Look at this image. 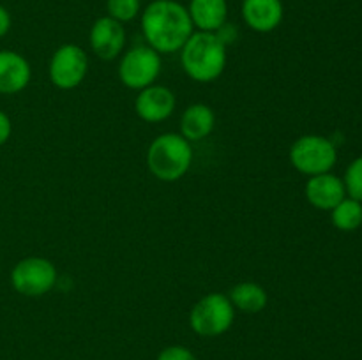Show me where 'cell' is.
Segmentation results:
<instances>
[{"label": "cell", "mask_w": 362, "mask_h": 360, "mask_svg": "<svg viewBox=\"0 0 362 360\" xmlns=\"http://www.w3.org/2000/svg\"><path fill=\"white\" fill-rule=\"evenodd\" d=\"M145 42L159 55L180 52L194 32L187 7L177 0H152L140 13Z\"/></svg>", "instance_id": "6da1fadb"}, {"label": "cell", "mask_w": 362, "mask_h": 360, "mask_svg": "<svg viewBox=\"0 0 362 360\" xmlns=\"http://www.w3.org/2000/svg\"><path fill=\"white\" fill-rule=\"evenodd\" d=\"M180 64L193 81L211 83L225 71L226 44L216 32H193L180 48Z\"/></svg>", "instance_id": "7a4b0ae2"}, {"label": "cell", "mask_w": 362, "mask_h": 360, "mask_svg": "<svg viewBox=\"0 0 362 360\" xmlns=\"http://www.w3.org/2000/svg\"><path fill=\"white\" fill-rule=\"evenodd\" d=\"M193 164V147L179 133L159 134L147 150V168L163 182H177Z\"/></svg>", "instance_id": "3957f363"}, {"label": "cell", "mask_w": 362, "mask_h": 360, "mask_svg": "<svg viewBox=\"0 0 362 360\" xmlns=\"http://www.w3.org/2000/svg\"><path fill=\"white\" fill-rule=\"evenodd\" d=\"M338 161L336 145L320 134H304L290 148V162L299 173L308 176L329 173Z\"/></svg>", "instance_id": "277c9868"}, {"label": "cell", "mask_w": 362, "mask_h": 360, "mask_svg": "<svg viewBox=\"0 0 362 360\" xmlns=\"http://www.w3.org/2000/svg\"><path fill=\"white\" fill-rule=\"evenodd\" d=\"M235 320V307L223 293H209L202 296L189 313V327L202 337L223 335Z\"/></svg>", "instance_id": "5b68a950"}, {"label": "cell", "mask_w": 362, "mask_h": 360, "mask_svg": "<svg viewBox=\"0 0 362 360\" xmlns=\"http://www.w3.org/2000/svg\"><path fill=\"white\" fill-rule=\"evenodd\" d=\"M161 55L151 46H134L127 49L119 64V80L131 90H144L154 85L161 74Z\"/></svg>", "instance_id": "8992f818"}, {"label": "cell", "mask_w": 362, "mask_h": 360, "mask_svg": "<svg viewBox=\"0 0 362 360\" xmlns=\"http://www.w3.org/2000/svg\"><path fill=\"white\" fill-rule=\"evenodd\" d=\"M55 265L41 256H28L11 270V286L23 296H42L57 284Z\"/></svg>", "instance_id": "52a82bcc"}, {"label": "cell", "mask_w": 362, "mask_h": 360, "mask_svg": "<svg viewBox=\"0 0 362 360\" xmlns=\"http://www.w3.org/2000/svg\"><path fill=\"white\" fill-rule=\"evenodd\" d=\"M87 73L88 56L78 44H62L49 60V81L60 90H73L80 87Z\"/></svg>", "instance_id": "ba28073f"}, {"label": "cell", "mask_w": 362, "mask_h": 360, "mask_svg": "<svg viewBox=\"0 0 362 360\" xmlns=\"http://www.w3.org/2000/svg\"><path fill=\"white\" fill-rule=\"evenodd\" d=\"M88 42L95 55L101 60H113L124 52L126 46V28L120 21L108 14L98 18L88 32Z\"/></svg>", "instance_id": "9c48e42d"}, {"label": "cell", "mask_w": 362, "mask_h": 360, "mask_svg": "<svg viewBox=\"0 0 362 360\" xmlns=\"http://www.w3.org/2000/svg\"><path fill=\"white\" fill-rule=\"evenodd\" d=\"M175 94L165 85H151L138 92L134 109L144 122L158 124L170 119L175 112Z\"/></svg>", "instance_id": "30bf717a"}, {"label": "cell", "mask_w": 362, "mask_h": 360, "mask_svg": "<svg viewBox=\"0 0 362 360\" xmlns=\"http://www.w3.org/2000/svg\"><path fill=\"white\" fill-rule=\"evenodd\" d=\"M240 14L251 30L269 34L281 25L285 7L281 0H243Z\"/></svg>", "instance_id": "8fae6325"}, {"label": "cell", "mask_w": 362, "mask_h": 360, "mask_svg": "<svg viewBox=\"0 0 362 360\" xmlns=\"http://www.w3.org/2000/svg\"><path fill=\"white\" fill-rule=\"evenodd\" d=\"M32 67L21 53L0 49V94L13 95L30 83Z\"/></svg>", "instance_id": "7c38bea8"}, {"label": "cell", "mask_w": 362, "mask_h": 360, "mask_svg": "<svg viewBox=\"0 0 362 360\" xmlns=\"http://www.w3.org/2000/svg\"><path fill=\"white\" fill-rule=\"evenodd\" d=\"M346 196L345 184L334 173H322V175L310 176L306 184V198L310 205L318 210L331 212L343 198Z\"/></svg>", "instance_id": "4fadbf2b"}, {"label": "cell", "mask_w": 362, "mask_h": 360, "mask_svg": "<svg viewBox=\"0 0 362 360\" xmlns=\"http://www.w3.org/2000/svg\"><path fill=\"white\" fill-rule=\"evenodd\" d=\"M186 7L191 23L200 32H218L228 20L226 0H189Z\"/></svg>", "instance_id": "5bb4252c"}, {"label": "cell", "mask_w": 362, "mask_h": 360, "mask_svg": "<svg viewBox=\"0 0 362 360\" xmlns=\"http://www.w3.org/2000/svg\"><path fill=\"white\" fill-rule=\"evenodd\" d=\"M216 115L214 109L207 104H191L184 109L180 116V134L187 141H202L214 131Z\"/></svg>", "instance_id": "9a60e30c"}, {"label": "cell", "mask_w": 362, "mask_h": 360, "mask_svg": "<svg viewBox=\"0 0 362 360\" xmlns=\"http://www.w3.org/2000/svg\"><path fill=\"white\" fill-rule=\"evenodd\" d=\"M230 302L235 309L243 311V313H260L265 309L269 302V296L265 288H262L257 282H239L237 286H233L232 292L228 295Z\"/></svg>", "instance_id": "2e32d148"}, {"label": "cell", "mask_w": 362, "mask_h": 360, "mask_svg": "<svg viewBox=\"0 0 362 360\" xmlns=\"http://www.w3.org/2000/svg\"><path fill=\"white\" fill-rule=\"evenodd\" d=\"M331 219L339 232H356L362 226V201L345 196L331 210Z\"/></svg>", "instance_id": "e0dca14e"}, {"label": "cell", "mask_w": 362, "mask_h": 360, "mask_svg": "<svg viewBox=\"0 0 362 360\" xmlns=\"http://www.w3.org/2000/svg\"><path fill=\"white\" fill-rule=\"evenodd\" d=\"M108 16L120 23H129L141 13V0H106Z\"/></svg>", "instance_id": "ac0fdd59"}, {"label": "cell", "mask_w": 362, "mask_h": 360, "mask_svg": "<svg viewBox=\"0 0 362 360\" xmlns=\"http://www.w3.org/2000/svg\"><path fill=\"white\" fill-rule=\"evenodd\" d=\"M343 184H345L346 196L362 201V155L350 162L343 176Z\"/></svg>", "instance_id": "d6986e66"}, {"label": "cell", "mask_w": 362, "mask_h": 360, "mask_svg": "<svg viewBox=\"0 0 362 360\" xmlns=\"http://www.w3.org/2000/svg\"><path fill=\"white\" fill-rule=\"evenodd\" d=\"M158 360H198L186 346H168L158 355Z\"/></svg>", "instance_id": "ffe728a7"}, {"label": "cell", "mask_w": 362, "mask_h": 360, "mask_svg": "<svg viewBox=\"0 0 362 360\" xmlns=\"http://www.w3.org/2000/svg\"><path fill=\"white\" fill-rule=\"evenodd\" d=\"M11 133H13V124H11L9 115L0 109V147L4 143H7V140L11 138Z\"/></svg>", "instance_id": "44dd1931"}, {"label": "cell", "mask_w": 362, "mask_h": 360, "mask_svg": "<svg viewBox=\"0 0 362 360\" xmlns=\"http://www.w3.org/2000/svg\"><path fill=\"white\" fill-rule=\"evenodd\" d=\"M11 25H13L11 13L2 6V4H0V37L7 35V32L11 30Z\"/></svg>", "instance_id": "7402d4cb"}]
</instances>
